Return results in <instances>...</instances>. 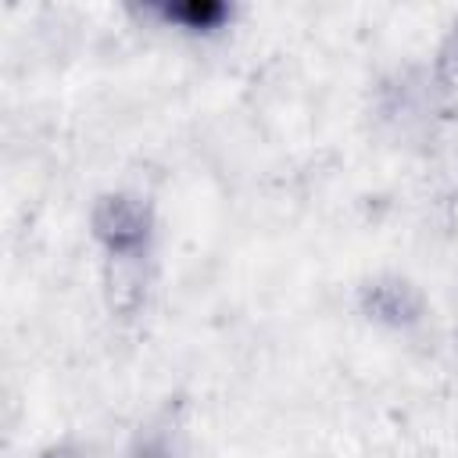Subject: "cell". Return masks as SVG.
<instances>
[{
  "label": "cell",
  "mask_w": 458,
  "mask_h": 458,
  "mask_svg": "<svg viewBox=\"0 0 458 458\" xmlns=\"http://www.w3.org/2000/svg\"><path fill=\"white\" fill-rule=\"evenodd\" d=\"M168 18H179V21H186L190 29H208V25H215V21L222 18V7L211 4V0H190V4L168 7Z\"/></svg>",
  "instance_id": "6da1fadb"
}]
</instances>
